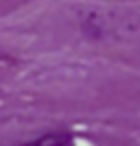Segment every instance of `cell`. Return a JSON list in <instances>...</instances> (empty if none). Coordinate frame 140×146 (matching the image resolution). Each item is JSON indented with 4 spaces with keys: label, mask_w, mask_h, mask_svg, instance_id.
Masks as SVG:
<instances>
[{
    "label": "cell",
    "mask_w": 140,
    "mask_h": 146,
    "mask_svg": "<svg viewBox=\"0 0 140 146\" xmlns=\"http://www.w3.org/2000/svg\"><path fill=\"white\" fill-rule=\"evenodd\" d=\"M22 146H74V138L68 132H48L30 142H24Z\"/></svg>",
    "instance_id": "6da1fadb"
}]
</instances>
